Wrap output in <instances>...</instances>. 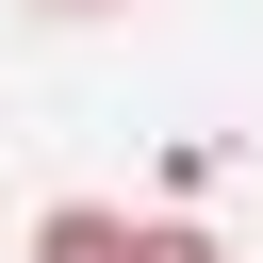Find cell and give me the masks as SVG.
I'll return each mask as SVG.
<instances>
[{"label":"cell","mask_w":263,"mask_h":263,"mask_svg":"<svg viewBox=\"0 0 263 263\" xmlns=\"http://www.w3.org/2000/svg\"><path fill=\"white\" fill-rule=\"evenodd\" d=\"M33 263H214V230H132V214H99V197H66L49 230H33Z\"/></svg>","instance_id":"1"},{"label":"cell","mask_w":263,"mask_h":263,"mask_svg":"<svg viewBox=\"0 0 263 263\" xmlns=\"http://www.w3.org/2000/svg\"><path fill=\"white\" fill-rule=\"evenodd\" d=\"M66 16H99V0H66Z\"/></svg>","instance_id":"2"}]
</instances>
